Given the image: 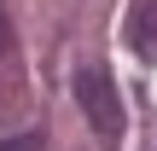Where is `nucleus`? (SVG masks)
<instances>
[{
	"mask_svg": "<svg viewBox=\"0 0 157 151\" xmlns=\"http://www.w3.org/2000/svg\"><path fill=\"white\" fill-rule=\"evenodd\" d=\"M76 105H82L87 128H93L105 145L122 140V99H117V81H111L105 64H82V70H76Z\"/></svg>",
	"mask_w": 157,
	"mask_h": 151,
	"instance_id": "1",
	"label": "nucleus"
},
{
	"mask_svg": "<svg viewBox=\"0 0 157 151\" xmlns=\"http://www.w3.org/2000/svg\"><path fill=\"white\" fill-rule=\"evenodd\" d=\"M128 35H134V47H140L146 58H157V0H146V6L134 12V29H128Z\"/></svg>",
	"mask_w": 157,
	"mask_h": 151,
	"instance_id": "2",
	"label": "nucleus"
},
{
	"mask_svg": "<svg viewBox=\"0 0 157 151\" xmlns=\"http://www.w3.org/2000/svg\"><path fill=\"white\" fill-rule=\"evenodd\" d=\"M0 151H41V140H35V134H17V140H6Z\"/></svg>",
	"mask_w": 157,
	"mask_h": 151,
	"instance_id": "3",
	"label": "nucleus"
},
{
	"mask_svg": "<svg viewBox=\"0 0 157 151\" xmlns=\"http://www.w3.org/2000/svg\"><path fill=\"white\" fill-rule=\"evenodd\" d=\"M12 47V17H6V0H0V52Z\"/></svg>",
	"mask_w": 157,
	"mask_h": 151,
	"instance_id": "4",
	"label": "nucleus"
}]
</instances>
